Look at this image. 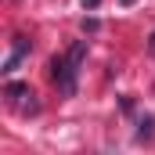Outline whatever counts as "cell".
I'll return each instance as SVG.
<instances>
[{
	"label": "cell",
	"instance_id": "1",
	"mask_svg": "<svg viewBox=\"0 0 155 155\" xmlns=\"http://www.w3.org/2000/svg\"><path fill=\"white\" fill-rule=\"evenodd\" d=\"M87 54V40H79L69 47V54L61 58H51V79L61 94H76V76H79V61Z\"/></svg>",
	"mask_w": 155,
	"mask_h": 155
},
{
	"label": "cell",
	"instance_id": "2",
	"mask_svg": "<svg viewBox=\"0 0 155 155\" xmlns=\"http://www.w3.org/2000/svg\"><path fill=\"white\" fill-rule=\"evenodd\" d=\"M4 97H7L11 105H18L22 112H29V116H33V112H40V101H33L36 94L29 90V83H18V79H11V83L4 87Z\"/></svg>",
	"mask_w": 155,
	"mask_h": 155
},
{
	"label": "cell",
	"instance_id": "3",
	"mask_svg": "<svg viewBox=\"0 0 155 155\" xmlns=\"http://www.w3.org/2000/svg\"><path fill=\"white\" fill-rule=\"evenodd\" d=\"M25 54H29V40L18 36V40H15V51H11V54H7V61H4V72H11V69H15V65L25 58Z\"/></svg>",
	"mask_w": 155,
	"mask_h": 155
},
{
	"label": "cell",
	"instance_id": "4",
	"mask_svg": "<svg viewBox=\"0 0 155 155\" xmlns=\"http://www.w3.org/2000/svg\"><path fill=\"white\" fill-rule=\"evenodd\" d=\"M152 134H155V119L144 116L141 119V130H137V141H152Z\"/></svg>",
	"mask_w": 155,
	"mask_h": 155
},
{
	"label": "cell",
	"instance_id": "5",
	"mask_svg": "<svg viewBox=\"0 0 155 155\" xmlns=\"http://www.w3.org/2000/svg\"><path fill=\"white\" fill-rule=\"evenodd\" d=\"M97 29H101L97 18H83V33H97Z\"/></svg>",
	"mask_w": 155,
	"mask_h": 155
},
{
	"label": "cell",
	"instance_id": "6",
	"mask_svg": "<svg viewBox=\"0 0 155 155\" xmlns=\"http://www.w3.org/2000/svg\"><path fill=\"white\" fill-rule=\"evenodd\" d=\"M97 4H101V0H83V7H87V11H97Z\"/></svg>",
	"mask_w": 155,
	"mask_h": 155
},
{
	"label": "cell",
	"instance_id": "7",
	"mask_svg": "<svg viewBox=\"0 0 155 155\" xmlns=\"http://www.w3.org/2000/svg\"><path fill=\"white\" fill-rule=\"evenodd\" d=\"M148 51H152V54H155V33H152V36H148Z\"/></svg>",
	"mask_w": 155,
	"mask_h": 155
},
{
	"label": "cell",
	"instance_id": "8",
	"mask_svg": "<svg viewBox=\"0 0 155 155\" xmlns=\"http://www.w3.org/2000/svg\"><path fill=\"white\" fill-rule=\"evenodd\" d=\"M119 4H134V0H119Z\"/></svg>",
	"mask_w": 155,
	"mask_h": 155
}]
</instances>
